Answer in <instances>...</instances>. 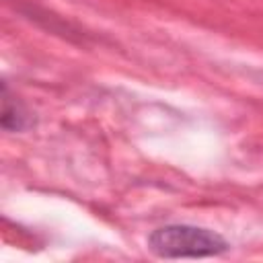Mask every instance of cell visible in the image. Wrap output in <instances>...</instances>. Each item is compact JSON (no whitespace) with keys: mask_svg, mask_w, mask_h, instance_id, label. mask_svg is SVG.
Here are the masks:
<instances>
[{"mask_svg":"<svg viewBox=\"0 0 263 263\" xmlns=\"http://www.w3.org/2000/svg\"><path fill=\"white\" fill-rule=\"evenodd\" d=\"M148 249L160 259H208L226 253L230 242L210 228L164 224L148 234Z\"/></svg>","mask_w":263,"mask_h":263,"instance_id":"obj_1","label":"cell"},{"mask_svg":"<svg viewBox=\"0 0 263 263\" xmlns=\"http://www.w3.org/2000/svg\"><path fill=\"white\" fill-rule=\"evenodd\" d=\"M0 125L4 132L18 134L33 125V117L27 111V107L10 95V88L6 82H2V113H0Z\"/></svg>","mask_w":263,"mask_h":263,"instance_id":"obj_2","label":"cell"}]
</instances>
